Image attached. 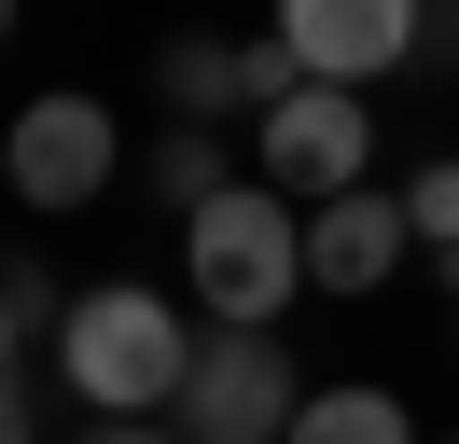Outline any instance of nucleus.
<instances>
[{"instance_id":"obj_9","label":"nucleus","mask_w":459,"mask_h":444,"mask_svg":"<svg viewBox=\"0 0 459 444\" xmlns=\"http://www.w3.org/2000/svg\"><path fill=\"white\" fill-rule=\"evenodd\" d=\"M292 444H418V416H403L390 388H320V403L292 416Z\"/></svg>"},{"instance_id":"obj_1","label":"nucleus","mask_w":459,"mask_h":444,"mask_svg":"<svg viewBox=\"0 0 459 444\" xmlns=\"http://www.w3.org/2000/svg\"><path fill=\"white\" fill-rule=\"evenodd\" d=\"M56 375H70V388H84V403L126 431V416H153V403H181V388H195V333H181V305H168V292L112 278V292H84V305H70Z\"/></svg>"},{"instance_id":"obj_11","label":"nucleus","mask_w":459,"mask_h":444,"mask_svg":"<svg viewBox=\"0 0 459 444\" xmlns=\"http://www.w3.org/2000/svg\"><path fill=\"white\" fill-rule=\"evenodd\" d=\"M0 320H14V347H56L70 305H56V278H42V264H14V278H0Z\"/></svg>"},{"instance_id":"obj_10","label":"nucleus","mask_w":459,"mask_h":444,"mask_svg":"<svg viewBox=\"0 0 459 444\" xmlns=\"http://www.w3.org/2000/svg\"><path fill=\"white\" fill-rule=\"evenodd\" d=\"M153 194H168V209L181 222H195V209H223V139H209V125H168V139H153Z\"/></svg>"},{"instance_id":"obj_2","label":"nucleus","mask_w":459,"mask_h":444,"mask_svg":"<svg viewBox=\"0 0 459 444\" xmlns=\"http://www.w3.org/2000/svg\"><path fill=\"white\" fill-rule=\"evenodd\" d=\"M181 264H195V305H209L223 333H264L292 292H307V209L264 194V181H237L223 209L181 222Z\"/></svg>"},{"instance_id":"obj_13","label":"nucleus","mask_w":459,"mask_h":444,"mask_svg":"<svg viewBox=\"0 0 459 444\" xmlns=\"http://www.w3.org/2000/svg\"><path fill=\"white\" fill-rule=\"evenodd\" d=\"M98 444H195V431H140V416H126V431H98Z\"/></svg>"},{"instance_id":"obj_3","label":"nucleus","mask_w":459,"mask_h":444,"mask_svg":"<svg viewBox=\"0 0 459 444\" xmlns=\"http://www.w3.org/2000/svg\"><path fill=\"white\" fill-rule=\"evenodd\" d=\"M320 388L292 375L279 333H209L195 347V388H181V416H195V444H292V416H307Z\"/></svg>"},{"instance_id":"obj_4","label":"nucleus","mask_w":459,"mask_h":444,"mask_svg":"<svg viewBox=\"0 0 459 444\" xmlns=\"http://www.w3.org/2000/svg\"><path fill=\"white\" fill-rule=\"evenodd\" d=\"M251 153H264V194L334 209V194H362V166H376V111L348 98V83H307L292 111H264V125H251Z\"/></svg>"},{"instance_id":"obj_7","label":"nucleus","mask_w":459,"mask_h":444,"mask_svg":"<svg viewBox=\"0 0 459 444\" xmlns=\"http://www.w3.org/2000/svg\"><path fill=\"white\" fill-rule=\"evenodd\" d=\"M403 194H334V209H307V292H390V264H403Z\"/></svg>"},{"instance_id":"obj_5","label":"nucleus","mask_w":459,"mask_h":444,"mask_svg":"<svg viewBox=\"0 0 459 444\" xmlns=\"http://www.w3.org/2000/svg\"><path fill=\"white\" fill-rule=\"evenodd\" d=\"M279 42L307 56V83H348L362 98L376 70L418 56V0H279Z\"/></svg>"},{"instance_id":"obj_6","label":"nucleus","mask_w":459,"mask_h":444,"mask_svg":"<svg viewBox=\"0 0 459 444\" xmlns=\"http://www.w3.org/2000/svg\"><path fill=\"white\" fill-rule=\"evenodd\" d=\"M112 111L98 98H29L14 111V194H29V209H84L98 181H112Z\"/></svg>"},{"instance_id":"obj_14","label":"nucleus","mask_w":459,"mask_h":444,"mask_svg":"<svg viewBox=\"0 0 459 444\" xmlns=\"http://www.w3.org/2000/svg\"><path fill=\"white\" fill-rule=\"evenodd\" d=\"M431 444H459V431H431Z\"/></svg>"},{"instance_id":"obj_12","label":"nucleus","mask_w":459,"mask_h":444,"mask_svg":"<svg viewBox=\"0 0 459 444\" xmlns=\"http://www.w3.org/2000/svg\"><path fill=\"white\" fill-rule=\"evenodd\" d=\"M403 222H418V250H459V153L403 181Z\"/></svg>"},{"instance_id":"obj_8","label":"nucleus","mask_w":459,"mask_h":444,"mask_svg":"<svg viewBox=\"0 0 459 444\" xmlns=\"http://www.w3.org/2000/svg\"><path fill=\"white\" fill-rule=\"evenodd\" d=\"M153 98H168L181 125H209V111H251V83H237V42H168V56H153Z\"/></svg>"}]
</instances>
